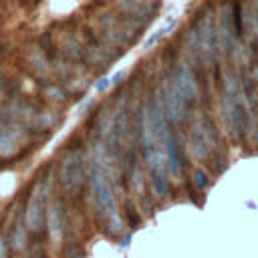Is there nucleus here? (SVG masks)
Returning <instances> with one entry per match:
<instances>
[{
  "mask_svg": "<svg viewBox=\"0 0 258 258\" xmlns=\"http://www.w3.org/2000/svg\"><path fill=\"white\" fill-rule=\"evenodd\" d=\"M173 85L177 87V91L181 93V97H183L185 101H194V99H196L198 89H196L194 75H191V71H189L187 67H181V69H179V73H177Z\"/></svg>",
  "mask_w": 258,
  "mask_h": 258,
  "instance_id": "7",
  "label": "nucleus"
},
{
  "mask_svg": "<svg viewBox=\"0 0 258 258\" xmlns=\"http://www.w3.org/2000/svg\"><path fill=\"white\" fill-rule=\"evenodd\" d=\"M191 151H194V155H196L198 159H204V157L208 155V141H206V137L202 135V131H196V133L191 135Z\"/></svg>",
  "mask_w": 258,
  "mask_h": 258,
  "instance_id": "8",
  "label": "nucleus"
},
{
  "mask_svg": "<svg viewBox=\"0 0 258 258\" xmlns=\"http://www.w3.org/2000/svg\"><path fill=\"white\" fill-rule=\"evenodd\" d=\"M30 62H32V67H34L36 71H40V73H44V71H46V60H44L42 56L30 54Z\"/></svg>",
  "mask_w": 258,
  "mask_h": 258,
  "instance_id": "10",
  "label": "nucleus"
},
{
  "mask_svg": "<svg viewBox=\"0 0 258 258\" xmlns=\"http://www.w3.org/2000/svg\"><path fill=\"white\" fill-rule=\"evenodd\" d=\"M91 187H93V200H95V208H97L99 216L105 220V224L113 232H119L121 230V218H119V212L115 206L111 183H109V179L101 167L95 169V173L91 177Z\"/></svg>",
  "mask_w": 258,
  "mask_h": 258,
  "instance_id": "1",
  "label": "nucleus"
},
{
  "mask_svg": "<svg viewBox=\"0 0 258 258\" xmlns=\"http://www.w3.org/2000/svg\"><path fill=\"white\" fill-rule=\"evenodd\" d=\"M44 214H46L44 187H42V183H38L36 189L32 191V196L28 200V206H26V212H24V222H26V226H28L30 232H38L42 228Z\"/></svg>",
  "mask_w": 258,
  "mask_h": 258,
  "instance_id": "4",
  "label": "nucleus"
},
{
  "mask_svg": "<svg viewBox=\"0 0 258 258\" xmlns=\"http://www.w3.org/2000/svg\"><path fill=\"white\" fill-rule=\"evenodd\" d=\"M26 240V230H24V218H18L14 224V232H12V246L14 250H22Z\"/></svg>",
  "mask_w": 258,
  "mask_h": 258,
  "instance_id": "9",
  "label": "nucleus"
},
{
  "mask_svg": "<svg viewBox=\"0 0 258 258\" xmlns=\"http://www.w3.org/2000/svg\"><path fill=\"white\" fill-rule=\"evenodd\" d=\"M147 167L151 173V185L155 196L163 198L167 191V155H165V147H149L147 149Z\"/></svg>",
  "mask_w": 258,
  "mask_h": 258,
  "instance_id": "3",
  "label": "nucleus"
},
{
  "mask_svg": "<svg viewBox=\"0 0 258 258\" xmlns=\"http://www.w3.org/2000/svg\"><path fill=\"white\" fill-rule=\"evenodd\" d=\"M58 179L62 189L69 196H75L83 181H85V163H83V153L79 149L69 151L62 159H60V171H58Z\"/></svg>",
  "mask_w": 258,
  "mask_h": 258,
  "instance_id": "2",
  "label": "nucleus"
},
{
  "mask_svg": "<svg viewBox=\"0 0 258 258\" xmlns=\"http://www.w3.org/2000/svg\"><path fill=\"white\" fill-rule=\"evenodd\" d=\"M191 177H194V183H196L198 187H206L208 179H206V173H204V171H200V169H198V171H194V175H191Z\"/></svg>",
  "mask_w": 258,
  "mask_h": 258,
  "instance_id": "11",
  "label": "nucleus"
},
{
  "mask_svg": "<svg viewBox=\"0 0 258 258\" xmlns=\"http://www.w3.org/2000/svg\"><path fill=\"white\" fill-rule=\"evenodd\" d=\"M0 258H6V242H4V238H0Z\"/></svg>",
  "mask_w": 258,
  "mask_h": 258,
  "instance_id": "13",
  "label": "nucleus"
},
{
  "mask_svg": "<svg viewBox=\"0 0 258 258\" xmlns=\"http://www.w3.org/2000/svg\"><path fill=\"white\" fill-rule=\"evenodd\" d=\"M109 85H111V79H101V81L95 85V89H97V91H105Z\"/></svg>",
  "mask_w": 258,
  "mask_h": 258,
  "instance_id": "12",
  "label": "nucleus"
},
{
  "mask_svg": "<svg viewBox=\"0 0 258 258\" xmlns=\"http://www.w3.org/2000/svg\"><path fill=\"white\" fill-rule=\"evenodd\" d=\"M46 222H48V234H50L52 242L58 244L62 240V232H64V216H62V210H60V204L58 202H54V204L48 206Z\"/></svg>",
  "mask_w": 258,
  "mask_h": 258,
  "instance_id": "6",
  "label": "nucleus"
},
{
  "mask_svg": "<svg viewBox=\"0 0 258 258\" xmlns=\"http://www.w3.org/2000/svg\"><path fill=\"white\" fill-rule=\"evenodd\" d=\"M185 103H187V101L181 97V93L177 91V87L171 85V87L167 89V93H165V99H163V107H165L167 117L173 119V121L181 119V117H183V111H185Z\"/></svg>",
  "mask_w": 258,
  "mask_h": 258,
  "instance_id": "5",
  "label": "nucleus"
},
{
  "mask_svg": "<svg viewBox=\"0 0 258 258\" xmlns=\"http://www.w3.org/2000/svg\"><path fill=\"white\" fill-rule=\"evenodd\" d=\"M254 79H256V81H254V83H256V85H258V71H256V73H254Z\"/></svg>",
  "mask_w": 258,
  "mask_h": 258,
  "instance_id": "14",
  "label": "nucleus"
}]
</instances>
